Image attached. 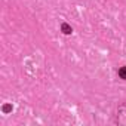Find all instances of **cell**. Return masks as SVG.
Segmentation results:
<instances>
[{"label": "cell", "instance_id": "1", "mask_svg": "<svg viewBox=\"0 0 126 126\" xmlns=\"http://www.w3.org/2000/svg\"><path fill=\"white\" fill-rule=\"evenodd\" d=\"M117 114H120L122 117H125V119H122L120 122L126 123V102H125V104H122V105L119 107V111H117Z\"/></svg>", "mask_w": 126, "mask_h": 126}, {"label": "cell", "instance_id": "2", "mask_svg": "<svg viewBox=\"0 0 126 126\" xmlns=\"http://www.w3.org/2000/svg\"><path fill=\"white\" fill-rule=\"evenodd\" d=\"M119 77H120V79H123V80H126V67L119 68Z\"/></svg>", "mask_w": 126, "mask_h": 126}, {"label": "cell", "instance_id": "3", "mask_svg": "<svg viewBox=\"0 0 126 126\" xmlns=\"http://www.w3.org/2000/svg\"><path fill=\"white\" fill-rule=\"evenodd\" d=\"M61 28H62V31H64V34H70L71 33V27H68L67 24H62Z\"/></svg>", "mask_w": 126, "mask_h": 126}]
</instances>
